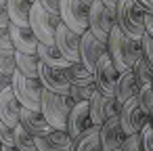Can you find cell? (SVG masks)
Listing matches in <instances>:
<instances>
[{"label": "cell", "instance_id": "obj_1", "mask_svg": "<svg viewBox=\"0 0 153 151\" xmlns=\"http://www.w3.org/2000/svg\"><path fill=\"white\" fill-rule=\"evenodd\" d=\"M107 46H109V57H111V61H113V65L117 67L120 74L134 69V65L138 63V59L145 55L143 40L130 38L117 23L113 25V30L109 34Z\"/></svg>", "mask_w": 153, "mask_h": 151}, {"label": "cell", "instance_id": "obj_2", "mask_svg": "<svg viewBox=\"0 0 153 151\" xmlns=\"http://www.w3.org/2000/svg\"><path fill=\"white\" fill-rule=\"evenodd\" d=\"M76 107V101L69 94H57L44 88L42 94V113L53 124L55 130H67V122L71 115V109Z\"/></svg>", "mask_w": 153, "mask_h": 151}, {"label": "cell", "instance_id": "obj_3", "mask_svg": "<svg viewBox=\"0 0 153 151\" xmlns=\"http://www.w3.org/2000/svg\"><path fill=\"white\" fill-rule=\"evenodd\" d=\"M61 15L59 13H51L48 9H44L40 2L32 4V15H30V28L36 34V38L44 44H55L57 40V30L61 25Z\"/></svg>", "mask_w": 153, "mask_h": 151}, {"label": "cell", "instance_id": "obj_4", "mask_svg": "<svg viewBox=\"0 0 153 151\" xmlns=\"http://www.w3.org/2000/svg\"><path fill=\"white\" fill-rule=\"evenodd\" d=\"M115 17H117V25H120L130 38L143 40V36H145V17H147V11L136 2V0H120V4H117V9H115Z\"/></svg>", "mask_w": 153, "mask_h": 151}, {"label": "cell", "instance_id": "obj_5", "mask_svg": "<svg viewBox=\"0 0 153 151\" xmlns=\"http://www.w3.org/2000/svg\"><path fill=\"white\" fill-rule=\"evenodd\" d=\"M13 92L19 99V103L27 109H42V94L44 84L40 78H27L19 71L13 74Z\"/></svg>", "mask_w": 153, "mask_h": 151}, {"label": "cell", "instance_id": "obj_6", "mask_svg": "<svg viewBox=\"0 0 153 151\" xmlns=\"http://www.w3.org/2000/svg\"><path fill=\"white\" fill-rule=\"evenodd\" d=\"M61 19L76 34H84L90 30V4L82 0H61Z\"/></svg>", "mask_w": 153, "mask_h": 151}, {"label": "cell", "instance_id": "obj_7", "mask_svg": "<svg viewBox=\"0 0 153 151\" xmlns=\"http://www.w3.org/2000/svg\"><path fill=\"white\" fill-rule=\"evenodd\" d=\"M115 23H117L115 11L111 7H107L103 0H94V2L90 4V32L97 38L107 42Z\"/></svg>", "mask_w": 153, "mask_h": 151}, {"label": "cell", "instance_id": "obj_8", "mask_svg": "<svg viewBox=\"0 0 153 151\" xmlns=\"http://www.w3.org/2000/svg\"><path fill=\"white\" fill-rule=\"evenodd\" d=\"M120 111H122V105L117 103V99L115 97H107L105 92H101L97 88V92L90 99V115H92V122L97 126H103L109 118L120 115Z\"/></svg>", "mask_w": 153, "mask_h": 151}, {"label": "cell", "instance_id": "obj_9", "mask_svg": "<svg viewBox=\"0 0 153 151\" xmlns=\"http://www.w3.org/2000/svg\"><path fill=\"white\" fill-rule=\"evenodd\" d=\"M117 80H120V71L117 67L113 65L109 53L105 57H101V61L97 63L94 67V82H97V88L101 92H105L107 97H115V86H117Z\"/></svg>", "mask_w": 153, "mask_h": 151}, {"label": "cell", "instance_id": "obj_10", "mask_svg": "<svg viewBox=\"0 0 153 151\" xmlns=\"http://www.w3.org/2000/svg\"><path fill=\"white\" fill-rule=\"evenodd\" d=\"M120 120H122V126H124L126 134H140V130L149 122V113L143 109V105L138 103V99H132V101H128V103L122 105Z\"/></svg>", "mask_w": 153, "mask_h": 151}, {"label": "cell", "instance_id": "obj_11", "mask_svg": "<svg viewBox=\"0 0 153 151\" xmlns=\"http://www.w3.org/2000/svg\"><path fill=\"white\" fill-rule=\"evenodd\" d=\"M107 53H109L107 42H103L101 38H97V36H94L90 30L82 34L80 55H82V63H84V65H86L90 71H94L97 63H99V61H101V57H105Z\"/></svg>", "mask_w": 153, "mask_h": 151}, {"label": "cell", "instance_id": "obj_12", "mask_svg": "<svg viewBox=\"0 0 153 151\" xmlns=\"http://www.w3.org/2000/svg\"><path fill=\"white\" fill-rule=\"evenodd\" d=\"M40 80H42L44 88L51 92H57V94L71 92V82H69L65 69H59V67H53V65H46L40 61Z\"/></svg>", "mask_w": 153, "mask_h": 151}, {"label": "cell", "instance_id": "obj_13", "mask_svg": "<svg viewBox=\"0 0 153 151\" xmlns=\"http://www.w3.org/2000/svg\"><path fill=\"white\" fill-rule=\"evenodd\" d=\"M94 126L92 122V115H90V101H84V103H76V107L71 109V115H69V122H67V132L74 141H78L86 130H90Z\"/></svg>", "mask_w": 153, "mask_h": 151}, {"label": "cell", "instance_id": "obj_14", "mask_svg": "<svg viewBox=\"0 0 153 151\" xmlns=\"http://www.w3.org/2000/svg\"><path fill=\"white\" fill-rule=\"evenodd\" d=\"M55 44L61 48V53H63L71 63L82 61V55H80L82 36H80V34H76L74 30H69L63 21H61V25H59V30H57V40H55Z\"/></svg>", "mask_w": 153, "mask_h": 151}, {"label": "cell", "instance_id": "obj_15", "mask_svg": "<svg viewBox=\"0 0 153 151\" xmlns=\"http://www.w3.org/2000/svg\"><path fill=\"white\" fill-rule=\"evenodd\" d=\"M126 130L122 126V120L120 115H113L109 118L103 126H101V141H103V147L105 151H120L124 141H126Z\"/></svg>", "mask_w": 153, "mask_h": 151}, {"label": "cell", "instance_id": "obj_16", "mask_svg": "<svg viewBox=\"0 0 153 151\" xmlns=\"http://www.w3.org/2000/svg\"><path fill=\"white\" fill-rule=\"evenodd\" d=\"M21 124H23V128L32 134V136H46V134H51L55 128H53V124L44 118V113H42V109H27V107H23L21 109Z\"/></svg>", "mask_w": 153, "mask_h": 151}, {"label": "cell", "instance_id": "obj_17", "mask_svg": "<svg viewBox=\"0 0 153 151\" xmlns=\"http://www.w3.org/2000/svg\"><path fill=\"white\" fill-rule=\"evenodd\" d=\"M21 109L23 105L15 97L13 88H7L4 92H0V122H4L9 126H19L21 124Z\"/></svg>", "mask_w": 153, "mask_h": 151}, {"label": "cell", "instance_id": "obj_18", "mask_svg": "<svg viewBox=\"0 0 153 151\" xmlns=\"http://www.w3.org/2000/svg\"><path fill=\"white\" fill-rule=\"evenodd\" d=\"M140 88H143V84H140L138 76L134 74V69L120 74V80H117V86H115V99H117V103L124 105V103H128L132 99H138Z\"/></svg>", "mask_w": 153, "mask_h": 151}, {"label": "cell", "instance_id": "obj_19", "mask_svg": "<svg viewBox=\"0 0 153 151\" xmlns=\"http://www.w3.org/2000/svg\"><path fill=\"white\" fill-rule=\"evenodd\" d=\"M9 32H11V38H13V44H15V51H17V53L38 55L40 40L36 38V34L32 32V28H19V25L11 23Z\"/></svg>", "mask_w": 153, "mask_h": 151}, {"label": "cell", "instance_id": "obj_20", "mask_svg": "<svg viewBox=\"0 0 153 151\" xmlns=\"http://www.w3.org/2000/svg\"><path fill=\"white\" fill-rule=\"evenodd\" d=\"M36 147L40 151H74V138L67 130H53L46 136H38Z\"/></svg>", "mask_w": 153, "mask_h": 151}, {"label": "cell", "instance_id": "obj_21", "mask_svg": "<svg viewBox=\"0 0 153 151\" xmlns=\"http://www.w3.org/2000/svg\"><path fill=\"white\" fill-rule=\"evenodd\" d=\"M38 57H40L42 63L53 65V67H59V69H67V67L71 65V61L61 53V48H59L57 44H44V42H40V46H38Z\"/></svg>", "mask_w": 153, "mask_h": 151}, {"label": "cell", "instance_id": "obj_22", "mask_svg": "<svg viewBox=\"0 0 153 151\" xmlns=\"http://www.w3.org/2000/svg\"><path fill=\"white\" fill-rule=\"evenodd\" d=\"M7 9L11 15V23L19 28H30V15H32L30 0H7Z\"/></svg>", "mask_w": 153, "mask_h": 151}, {"label": "cell", "instance_id": "obj_23", "mask_svg": "<svg viewBox=\"0 0 153 151\" xmlns=\"http://www.w3.org/2000/svg\"><path fill=\"white\" fill-rule=\"evenodd\" d=\"M74 151H105L103 141H101V126L94 124L78 141H74Z\"/></svg>", "mask_w": 153, "mask_h": 151}, {"label": "cell", "instance_id": "obj_24", "mask_svg": "<svg viewBox=\"0 0 153 151\" xmlns=\"http://www.w3.org/2000/svg\"><path fill=\"white\" fill-rule=\"evenodd\" d=\"M65 71H67V78H69L71 86H88V84H97V82H94V71H90L82 61L71 63Z\"/></svg>", "mask_w": 153, "mask_h": 151}, {"label": "cell", "instance_id": "obj_25", "mask_svg": "<svg viewBox=\"0 0 153 151\" xmlns=\"http://www.w3.org/2000/svg\"><path fill=\"white\" fill-rule=\"evenodd\" d=\"M17 59V71L27 78H40V57L27 55V53H15Z\"/></svg>", "mask_w": 153, "mask_h": 151}, {"label": "cell", "instance_id": "obj_26", "mask_svg": "<svg viewBox=\"0 0 153 151\" xmlns=\"http://www.w3.org/2000/svg\"><path fill=\"white\" fill-rule=\"evenodd\" d=\"M15 147L19 151H32V149H36V136H32L23 128V124L15 126Z\"/></svg>", "mask_w": 153, "mask_h": 151}, {"label": "cell", "instance_id": "obj_27", "mask_svg": "<svg viewBox=\"0 0 153 151\" xmlns=\"http://www.w3.org/2000/svg\"><path fill=\"white\" fill-rule=\"evenodd\" d=\"M134 74L138 76V80H140V84L145 86V84H151V80H153V65H151V61L143 55L140 59H138V63L134 65Z\"/></svg>", "mask_w": 153, "mask_h": 151}, {"label": "cell", "instance_id": "obj_28", "mask_svg": "<svg viewBox=\"0 0 153 151\" xmlns=\"http://www.w3.org/2000/svg\"><path fill=\"white\" fill-rule=\"evenodd\" d=\"M13 53H17V51H15L9 28H0V55H13Z\"/></svg>", "mask_w": 153, "mask_h": 151}, {"label": "cell", "instance_id": "obj_29", "mask_svg": "<svg viewBox=\"0 0 153 151\" xmlns=\"http://www.w3.org/2000/svg\"><path fill=\"white\" fill-rule=\"evenodd\" d=\"M138 103L143 105V109H145L147 113L153 111V88H151L149 84H145V86L140 88V92H138Z\"/></svg>", "mask_w": 153, "mask_h": 151}, {"label": "cell", "instance_id": "obj_30", "mask_svg": "<svg viewBox=\"0 0 153 151\" xmlns=\"http://www.w3.org/2000/svg\"><path fill=\"white\" fill-rule=\"evenodd\" d=\"M0 71L7 74V76H13L17 71V59H15V53L13 55H0Z\"/></svg>", "mask_w": 153, "mask_h": 151}, {"label": "cell", "instance_id": "obj_31", "mask_svg": "<svg viewBox=\"0 0 153 151\" xmlns=\"http://www.w3.org/2000/svg\"><path fill=\"white\" fill-rule=\"evenodd\" d=\"M120 151H143V136L140 134H128Z\"/></svg>", "mask_w": 153, "mask_h": 151}, {"label": "cell", "instance_id": "obj_32", "mask_svg": "<svg viewBox=\"0 0 153 151\" xmlns=\"http://www.w3.org/2000/svg\"><path fill=\"white\" fill-rule=\"evenodd\" d=\"M0 141H2V145H11L15 147V128L0 122Z\"/></svg>", "mask_w": 153, "mask_h": 151}, {"label": "cell", "instance_id": "obj_33", "mask_svg": "<svg viewBox=\"0 0 153 151\" xmlns=\"http://www.w3.org/2000/svg\"><path fill=\"white\" fill-rule=\"evenodd\" d=\"M140 136H143V151H153V126L149 122L140 130Z\"/></svg>", "mask_w": 153, "mask_h": 151}, {"label": "cell", "instance_id": "obj_34", "mask_svg": "<svg viewBox=\"0 0 153 151\" xmlns=\"http://www.w3.org/2000/svg\"><path fill=\"white\" fill-rule=\"evenodd\" d=\"M143 46H145V57L151 61V65H153V36H149V34H145L143 36Z\"/></svg>", "mask_w": 153, "mask_h": 151}, {"label": "cell", "instance_id": "obj_35", "mask_svg": "<svg viewBox=\"0 0 153 151\" xmlns=\"http://www.w3.org/2000/svg\"><path fill=\"white\" fill-rule=\"evenodd\" d=\"M38 2L51 13H61V0H38Z\"/></svg>", "mask_w": 153, "mask_h": 151}, {"label": "cell", "instance_id": "obj_36", "mask_svg": "<svg viewBox=\"0 0 153 151\" xmlns=\"http://www.w3.org/2000/svg\"><path fill=\"white\" fill-rule=\"evenodd\" d=\"M0 28H11V15L7 4H0Z\"/></svg>", "mask_w": 153, "mask_h": 151}, {"label": "cell", "instance_id": "obj_37", "mask_svg": "<svg viewBox=\"0 0 153 151\" xmlns=\"http://www.w3.org/2000/svg\"><path fill=\"white\" fill-rule=\"evenodd\" d=\"M11 86H13V76H7V74L0 71V92H4Z\"/></svg>", "mask_w": 153, "mask_h": 151}, {"label": "cell", "instance_id": "obj_38", "mask_svg": "<svg viewBox=\"0 0 153 151\" xmlns=\"http://www.w3.org/2000/svg\"><path fill=\"white\" fill-rule=\"evenodd\" d=\"M145 34L153 36V13H147L145 17Z\"/></svg>", "mask_w": 153, "mask_h": 151}, {"label": "cell", "instance_id": "obj_39", "mask_svg": "<svg viewBox=\"0 0 153 151\" xmlns=\"http://www.w3.org/2000/svg\"><path fill=\"white\" fill-rule=\"evenodd\" d=\"M136 2H138L147 13H153V0H136Z\"/></svg>", "mask_w": 153, "mask_h": 151}, {"label": "cell", "instance_id": "obj_40", "mask_svg": "<svg viewBox=\"0 0 153 151\" xmlns=\"http://www.w3.org/2000/svg\"><path fill=\"white\" fill-rule=\"evenodd\" d=\"M103 2H105L107 7H111V9L115 11V9H117V4H120V0H103Z\"/></svg>", "mask_w": 153, "mask_h": 151}, {"label": "cell", "instance_id": "obj_41", "mask_svg": "<svg viewBox=\"0 0 153 151\" xmlns=\"http://www.w3.org/2000/svg\"><path fill=\"white\" fill-rule=\"evenodd\" d=\"M2 151H19V149H17V147H11V145H4Z\"/></svg>", "mask_w": 153, "mask_h": 151}, {"label": "cell", "instance_id": "obj_42", "mask_svg": "<svg viewBox=\"0 0 153 151\" xmlns=\"http://www.w3.org/2000/svg\"><path fill=\"white\" fill-rule=\"evenodd\" d=\"M149 124H151V126H153V111H151V113H149Z\"/></svg>", "mask_w": 153, "mask_h": 151}, {"label": "cell", "instance_id": "obj_43", "mask_svg": "<svg viewBox=\"0 0 153 151\" xmlns=\"http://www.w3.org/2000/svg\"><path fill=\"white\" fill-rule=\"evenodd\" d=\"M82 2H86V4H92V2H94V0H82Z\"/></svg>", "mask_w": 153, "mask_h": 151}, {"label": "cell", "instance_id": "obj_44", "mask_svg": "<svg viewBox=\"0 0 153 151\" xmlns=\"http://www.w3.org/2000/svg\"><path fill=\"white\" fill-rule=\"evenodd\" d=\"M0 4H7V0H0Z\"/></svg>", "mask_w": 153, "mask_h": 151}, {"label": "cell", "instance_id": "obj_45", "mask_svg": "<svg viewBox=\"0 0 153 151\" xmlns=\"http://www.w3.org/2000/svg\"><path fill=\"white\" fill-rule=\"evenodd\" d=\"M2 147H4V145H2V141H0V151H2Z\"/></svg>", "mask_w": 153, "mask_h": 151}, {"label": "cell", "instance_id": "obj_46", "mask_svg": "<svg viewBox=\"0 0 153 151\" xmlns=\"http://www.w3.org/2000/svg\"><path fill=\"white\" fill-rule=\"evenodd\" d=\"M30 2H32V4H34V2H38V0H30Z\"/></svg>", "mask_w": 153, "mask_h": 151}, {"label": "cell", "instance_id": "obj_47", "mask_svg": "<svg viewBox=\"0 0 153 151\" xmlns=\"http://www.w3.org/2000/svg\"><path fill=\"white\" fill-rule=\"evenodd\" d=\"M149 86H151V88H153V80H151V84H149Z\"/></svg>", "mask_w": 153, "mask_h": 151}, {"label": "cell", "instance_id": "obj_48", "mask_svg": "<svg viewBox=\"0 0 153 151\" xmlns=\"http://www.w3.org/2000/svg\"><path fill=\"white\" fill-rule=\"evenodd\" d=\"M32 151H40V149H38V147H36V149H32Z\"/></svg>", "mask_w": 153, "mask_h": 151}]
</instances>
